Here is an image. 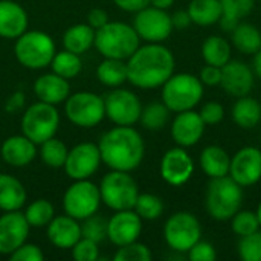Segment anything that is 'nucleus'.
I'll use <instances>...</instances> for the list:
<instances>
[{
	"mask_svg": "<svg viewBox=\"0 0 261 261\" xmlns=\"http://www.w3.org/2000/svg\"><path fill=\"white\" fill-rule=\"evenodd\" d=\"M34 93L38 101L58 106L67 99L70 95L69 80L57 75V73H44L38 76L34 83Z\"/></svg>",
	"mask_w": 261,
	"mask_h": 261,
	"instance_id": "24",
	"label": "nucleus"
},
{
	"mask_svg": "<svg viewBox=\"0 0 261 261\" xmlns=\"http://www.w3.org/2000/svg\"><path fill=\"white\" fill-rule=\"evenodd\" d=\"M12 261H43L44 254L40 246L32 243H23L20 248H17L11 255Z\"/></svg>",
	"mask_w": 261,
	"mask_h": 261,
	"instance_id": "45",
	"label": "nucleus"
},
{
	"mask_svg": "<svg viewBox=\"0 0 261 261\" xmlns=\"http://www.w3.org/2000/svg\"><path fill=\"white\" fill-rule=\"evenodd\" d=\"M257 217H258V222H260V228H261V202L258 203V208H257Z\"/></svg>",
	"mask_w": 261,
	"mask_h": 261,
	"instance_id": "55",
	"label": "nucleus"
},
{
	"mask_svg": "<svg viewBox=\"0 0 261 261\" xmlns=\"http://www.w3.org/2000/svg\"><path fill=\"white\" fill-rule=\"evenodd\" d=\"M187 11L191 21L199 26L216 24L223 14L220 0H191Z\"/></svg>",
	"mask_w": 261,
	"mask_h": 261,
	"instance_id": "30",
	"label": "nucleus"
},
{
	"mask_svg": "<svg viewBox=\"0 0 261 261\" xmlns=\"http://www.w3.org/2000/svg\"><path fill=\"white\" fill-rule=\"evenodd\" d=\"M239 255L243 261H261V231L240 239Z\"/></svg>",
	"mask_w": 261,
	"mask_h": 261,
	"instance_id": "41",
	"label": "nucleus"
},
{
	"mask_svg": "<svg viewBox=\"0 0 261 261\" xmlns=\"http://www.w3.org/2000/svg\"><path fill=\"white\" fill-rule=\"evenodd\" d=\"M161 177L171 187L185 185L194 173V161L184 147L170 148L161 161Z\"/></svg>",
	"mask_w": 261,
	"mask_h": 261,
	"instance_id": "15",
	"label": "nucleus"
},
{
	"mask_svg": "<svg viewBox=\"0 0 261 261\" xmlns=\"http://www.w3.org/2000/svg\"><path fill=\"white\" fill-rule=\"evenodd\" d=\"M101 205L99 187L89 179L73 180L63 196L64 213L73 219L84 220L98 213Z\"/></svg>",
	"mask_w": 261,
	"mask_h": 261,
	"instance_id": "11",
	"label": "nucleus"
},
{
	"mask_svg": "<svg viewBox=\"0 0 261 261\" xmlns=\"http://www.w3.org/2000/svg\"><path fill=\"white\" fill-rule=\"evenodd\" d=\"M231 116L239 127L245 130L254 128L261 121V104L249 95L240 96L237 98V102L232 106Z\"/></svg>",
	"mask_w": 261,
	"mask_h": 261,
	"instance_id": "27",
	"label": "nucleus"
},
{
	"mask_svg": "<svg viewBox=\"0 0 261 261\" xmlns=\"http://www.w3.org/2000/svg\"><path fill=\"white\" fill-rule=\"evenodd\" d=\"M29 229L31 226L20 211H6L0 216V254L11 255L17 248L26 243Z\"/></svg>",
	"mask_w": 261,
	"mask_h": 261,
	"instance_id": "17",
	"label": "nucleus"
},
{
	"mask_svg": "<svg viewBox=\"0 0 261 261\" xmlns=\"http://www.w3.org/2000/svg\"><path fill=\"white\" fill-rule=\"evenodd\" d=\"M199 115L203 119L205 125H216L225 118V107L217 101H210L202 106Z\"/></svg>",
	"mask_w": 261,
	"mask_h": 261,
	"instance_id": "44",
	"label": "nucleus"
},
{
	"mask_svg": "<svg viewBox=\"0 0 261 261\" xmlns=\"http://www.w3.org/2000/svg\"><path fill=\"white\" fill-rule=\"evenodd\" d=\"M150 5L159 9H170L174 5V0H150Z\"/></svg>",
	"mask_w": 261,
	"mask_h": 261,
	"instance_id": "53",
	"label": "nucleus"
},
{
	"mask_svg": "<svg viewBox=\"0 0 261 261\" xmlns=\"http://www.w3.org/2000/svg\"><path fill=\"white\" fill-rule=\"evenodd\" d=\"M142 232V219L135 210L116 211L110 220H107V239L115 246H124L139 239Z\"/></svg>",
	"mask_w": 261,
	"mask_h": 261,
	"instance_id": "18",
	"label": "nucleus"
},
{
	"mask_svg": "<svg viewBox=\"0 0 261 261\" xmlns=\"http://www.w3.org/2000/svg\"><path fill=\"white\" fill-rule=\"evenodd\" d=\"M202 57L206 64L223 67L231 60V44L220 35H210L202 44Z\"/></svg>",
	"mask_w": 261,
	"mask_h": 261,
	"instance_id": "32",
	"label": "nucleus"
},
{
	"mask_svg": "<svg viewBox=\"0 0 261 261\" xmlns=\"http://www.w3.org/2000/svg\"><path fill=\"white\" fill-rule=\"evenodd\" d=\"M0 154L8 165L14 168H23L35 159L37 144L32 142L29 138H26L23 133L9 136L3 141Z\"/></svg>",
	"mask_w": 261,
	"mask_h": 261,
	"instance_id": "21",
	"label": "nucleus"
},
{
	"mask_svg": "<svg viewBox=\"0 0 261 261\" xmlns=\"http://www.w3.org/2000/svg\"><path fill=\"white\" fill-rule=\"evenodd\" d=\"M47 239L58 249H72L81 239V223L67 214L54 217L47 225Z\"/></svg>",
	"mask_w": 261,
	"mask_h": 261,
	"instance_id": "23",
	"label": "nucleus"
},
{
	"mask_svg": "<svg viewBox=\"0 0 261 261\" xmlns=\"http://www.w3.org/2000/svg\"><path fill=\"white\" fill-rule=\"evenodd\" d=\"M64 113L73 125L92 128L106 118L104 98L93 92H75L64 101Z\"/></svg>",
	"mask_w": 261,
	"mask_h": 261,
	"instance_id": "9",
	"label": "nucleus"
},
{
	"mask_svg": "<svg viewBox=\"0 0 261 261\" xmlns=\"http://www.w3.org/2000/svg\"><path fill=\"white\" fill-rule=\"evenodd\" d=\"M60 127V115L57 106L38 101L29 106L20 121L21 133L32 142L40 145L49 138H54Z\"/></svg>",
	"mask_w": 261,
	"mask_h": 261,
	"instance_id": "8",
	"label": "nucleus"
},
{
	"mask_svg": "<svg viewBox=\"0 0 261 261\" xmlns=\"http://www.w3.org/2000/svg\"><path fill=\"white\" fill-rule=\"evenodd\" d=\"M252 70H254V75H257L258 78H261V49L258 50V52H255V54H254Z\"/></svg>",
	"mask_w": 261,
	"mask_h": 261,
	"instance_id": "54",
	"label": "nucleus"
},
{
	"mask_svg": "<svg viewBox=\"0 0 261 261\" xmlns=\"http://www.w3.org/2000/svg\"><path fill=\"white\" fill-rule=\"evenodd\" d=\"M29 18L24 8L14 0H0V37L15 40L28 31Z\"/></svg>",
	"mask_w": 261,
	"mask_h": 261,
	"instance_id": "22",
	"label": "nucleus"
},
{
	"mask_svg": "<svg viewBox=\"0 0 261 261\" xmlns=\"http://www.w3.org/2000/svg\"><path fill=\"white\" fill-rule=\"evenodd\" d=\"M199 78H200V81H202L203 86H220V81H222V67L206 64L200 70Z\"/></svg>",
	"mask_w": 261,
	"mask_h": 261,
	"instance_id": "47",
	"label": "nucleus"
},
{
	"mask_svg": "<svg viewBox=\"0 0 261 261\" xmlns=\"http://www.w3.org/2000/svg\"><path fill=\"white\" fill-rule=\"evenodd\" d=\"M171 21H173V28L174 29H187L193 21H191V17L188 14V11H176L173 15H171Z\"/></svg>",
	"mask_w": 261,
	"mask_h": 261,
	"instance_id": "50",
	"label": "nucleus"
},
{
	"mask_svg": "<svg viewBox=\"0 0 261 261\" xmlns=\"http://www.w3.org/2000/svg\"><path fill=\"white\" fill-rule=\"evenodd\" d=\"M26 190L23 184L11 176L0 174V210L2 211H20L26 203Z\"/></svg>",
	"mask_w": 261,
	"mask_h": 261,
	"instance_id": "25",
	"label": "nucleus"
},
{
	"mask_svg": "<svg viewBox=\"0 0 261 261\" xmlns=\"http://www.w3.org/2000/svg\"><path fill=\"white\" fill-rule=\"evenodd\" d=\"M93 46L104 58L127 61L141 46V38L133 26L122 21H109L95 31Z\"/></svg>",
	"mask_w": 261,
	"mask_h": 261,
	"instance_id": "3",
	"label": "nucleus"
},
{
	"mask_svg": "<svg viewBox=\"0 0 261 261\" xmlns=\"http://www.w3.org/2000/svg\"><path fill=\"white\" fill-rule=\"evenodd\" d=\"M203 98V84L193 73H173L162 84V102L170 112L193 110Z\"/></svg>",
	"mask_w": 261,
	"mask_h": 261,
	"instance_id": "6",
	"label": "nucleus"
},
{
	"mask_svg": "<svg viewBox=\"0 0 261 261\" xmlns=\"http://www.w3.org/2000/svg\"><path fill=\"white\" fill-rule=\"evenodd\" d=\"M260 3H261V0H260Z\"/></svg>",
	"mask_w": 261,
	"mask_h": 261,
	"instance_id": "56",
	"label": "nucleus"
},
{
	"mask_svg": "<svg viewBox=\"0 0 261 261\" xmlns=\"http://www.w3.org/2000/svg\"><path fill=\"white\" fill-rule=\"evenodd\" d=\"M109 21H110V20H109L107 12H106L104 9H101V8H93V9H90L89 14H87V24L92 26L95 31L99 29V28H102V26L107 24Z\"/></svg>",
	"mask_w": 261,
	"mask_h": 261,
	"instance_id": "48",
	"label": "nucleus"
},
{
	"mask_svg": "<svg viewBox=\"0 0 261 261\" xmlns=\"http://www.w3.org/2000/svg\"><path fill=\"white\" fill-rule=\"evenodd\" d=\"M170 119V109L161 101H154L150 102L148 106L142 107L141 112V124L144 125V128L150 130V132H158L162 130L167 122Z\"/></svg>",
	"mask_w": 261,
	"mask_h": 261,
	"instance_id": "35",
	"label": "nucleus"
},
{
	"mask_svg": "<svg viewBox=\"0 0 261 261\" xmlns=\"http://www.w3.org/2000/svg\"><path fill=\"white\" fill-rule=\"evenodd\" d=\"M102 164L98 144L81 142L67 151L64 171L72 180L90 179Z\"/></svg>",
	"mask_w": 261,
	"mask_h": 261,
	"instance_id": "14",
	"label": "nucleus"
},
{
	"mask_svg": "<svg viewBox=\"0 0 261 261\" xmlns=\"http://www.w3.org/2000/svg\"><path fill=\"white\" fill-rule=\"evenodd\" d=\"M96 78L101 84L107 87H121L128 78L127 61L116 58H104L96 69Z\"/></svg>",
	"mask_w": 261,
	"mask_h": 261,
	"instance_id": "29",
	"label": "nucleus"
},
{
	"mask_svg": "<svg viewBox=\"0 0 261 261\" xmlns=\"http://www.w3.org/2000/svg\"><path fill=\"white\" fill-rule=\"evenodd\" d=\"M232 44L237 50L246 55H254L261 49L260 29L251 23H239L231 32Z\"/></svg>",
	"mask_w": 261,
	"mask_h": 261,
	"instance_id": "31",
	"label": "nucleus"
},
{
	"mask_svg": "<svg viewBox=\"0 0 261 261\" xmlns=\"http://www.w3.org/2000/svg\"><path fill=\"white\" fill-rule=\"evenodd\" d=\"M81 237L96 242L98 245L107 239V220L101 216H90L81 223Z\"/></svg>",
	"mask_w": 261,
	"mask_h": 261,
	"instance_id": "39",
	"label": "nucleus"
},
{
	"mask_svg": "<svg viewBox=\"0 0 261 261\" xmlns=\"http://www.w3.org/2000/svg\"><path fill=\"white\" fill-rule=\"evenodd\" d=\"M98 148L102 164L110 170L128 173L142 164L145 154L144 139L133 125H116L110 128L101 136Z\"/></svg>",
	"mask_w": 261,
	"mask_h": 261,
	"instance_id": "2",
	"label": "nucleus"
},
{
	"mask_svg": "<svg viewBox=\"0 0 261 261\" xmlns=\"http://www.w3.org/2000/svg\"><path fill=\"white\" fill-rule=\"evenodd\" d=\"M23 106H24V95L21 92H15V93H12V96H9L5 109H6V112L14 113V112L21 110Z\"/></svg>",
	"mask_w": 261,
	"mask_h": 261,
	"instance_id": "51",
	"label": "nucleus"
},
{
	"mask_svg": "<svg viewBox=\"0 0 261 261\" xmlns=\"http://www.w3.org/2000/svg\"><path fill=\"white\" fill-rule=\"evenodd\" d=\"M220 3L223 8V14L236 17L239 20L248 17L255 6V0H220Z\"/></svg>",
	"mask_w": 261,
	"mask_h": 261,
	"instance_id": "43",
	"label": "nucleus"
},
{
	"mask_svg": "<svg viewBox=\"0 0 261 261\" xmlns=\"http://www.w3.org/2000/svg\"><path fill=\"white\" fill-rule=\"evenodd\" d=\"M23 214L31 228H44L55 217V210L49 200L37 199L26 206Z\"/></svg>",
	"mask_w": 261,
	"mask_h": 261,
	"instance_id": "36",
	"label": "nucleus"
},
{
	"mask_svg": "<svg viewBox=\"0 0 261 261\" xmlns=\"http://www.w3.org/2000/svg\"><path fill=\"white\" fill-rule=\"evenodd\" d=\"M113 3L125 12H138L150 5V0H113Z\"/></svg>",
	"mask_w": 261,
	"mask_h": 261,
	"instance_id": "49",
	"label": "nucleus"
},
{
	"mask_svg": "<svg viewBox=\"0 0 261 261\" xmlns=\"http://www.w3.org/2000/svg\"><path fill=\"white\" fill-rule=\"evenodd\" d=\"M243 202V187H240L229 174L211 179L206 190V211L219 222L229 220L240 211Z\"/></svg>",
	"mask_w": 261,
	"mask_h": 261,
	"instance_id": "4",
	"label": "nucleus"
},
{
	"mask_svg": "<svg viewBox=\"0 0 261 261\" xmlns=\"http://www.w3.org/2000/svg\"><path fill=\"white\" fill-rule=\"evenodd\" d=\"M133 210L142 220H156L164 214V202L156 194L139 193Z\"/></svg>",
	"mask_w": 261,
	"mask_h": 261,
	"instance_id": "37",
	"label": "nucleus"
},
{
	"mask_svg": "<svg viewBox=\"0 0 261 261\" xmlns=\"http://www.w3.org/2000/svg\"><path fill=\"white\" fill-rule=\"evenodd\" d=\"M200 167L210 179L223 177L229 174L231 158L225 148L219 145H208L200 154Z\"/></svg>",
	"mask_w": 261,
	"mask_h": 261,
	"instance_id": "26",
	"label": "nucleus"
},
{
	"mask_svg": "<svg viewBox=\"0 0 261 261\" xmlns=\"http://www.w3.org/2000/svg\"><path fill=\"white\" fill-rule=\"evenodd\" d=\"M205 133V122L194 110L179 112L171 122V138L179 147L196 145Z\"/></svg>",
	"mask_w": 261,
	"mask_h": 261,
	"instance_id": "20",
	"label": "nucleus"
},
{
	"mask_svg": "<svg viewBox=\"0 0 261 261\" xmlns=\"http://www.w3.org/2000/svg\"><path fill=\"white\" fill-rule=\"evenodd\" d=\"M99 194L101 202L107 208L113 211H124L133 210L139 196V188L128 171L112 170L101 179Z\"/></svg>",
	"mask_w": 261,
	"mask_h": 261,
	"instance_id": "7",
	"label": "nucleus"
},
{
	"mask_svg": "<svg viewBox=\"0 0 261 261\" xmlns=\"http://www.w3.org/2000/svg\"><path fill=\"white\" fill-rule=\"evenodd\" d=\"M151 251L147 245L139 243L138 240L124 246H119L113 260L115 261H150Z\"/></svg>",
	"mask_w": 261,
	"mask_h": 261,
	"instance_id": "40",
	"label": "nucleus"
},
{
	"mask_svg": "<svg viewBox=\"0 0 261 261\" xmlns=\"http://www.w3.org/2000/svg\"><path fill=\"white\" fill-rule=\"evenodd\" d=\"M106 116L115 125H135L142 112V104L138 95L127 89L115 87L104 98Z\"/></svg>",
	"mask_w": 261,
	"mask_h": 261,
	"instance_id": "13",
	"label": "nucleus"
},
{
	"mask_svg": "<svg viewBox=\"0 0 261 261\" xmlns=\"http://www.w3.org/2000/svg\"><path fill=\"white\" fill-rule=\"evenodd\" d=\"M254 70L243 61L229 60L222 67V81L220 86L231 96L240 98L249 95L254 87Z\"/></svg>",
	"mask_w": 261,
	"mask_h": 261,
	"instance_id": "19",
	"label": "nucleus"
},
{
	"mask_svg": "<svg viewBox=\"0 0 261 261\" xmlns=\"http://www.w3.org/2000/svg\"><path fill=\"white\" fill-rule=\"evenodd\" d=\"M95 43V29L87 23H76L66 29L63 34V46L64 49L73 54H84L87 52Z\"/></svg>",
	"mask_w": 261,
	"mask_h": 261,
	"instance_id": "28",
	"label": "nucleus"
},
{
	"mask_svg": "<svg viewBox=\"0 0 261 261\" xmlns=\"http://www.w3.org/2000/svg\"><path fill=\"white\" fill-rule=\"evenodd\" d=\"M132 26L138 32L139 38L147 43H162L174 29L171 15L165 9H159L151 5L135 12Z\"/></svg>",
	"mask_w": 261,
	"mask_h": 261,
	"instance_id": "12",
	"label": "nucleus"
},
{
	"mask_svg": "<svg viewBox=\"0 0 261 261\" xmlns=\"http://www.w3.org/2000/svg\"><path fill=\"white\" fill-rule=\"evenodd\" d=\"M50 67L52 72L66 78V80H72L76 75H80L81 69H83V61L81 57L78 54H73L67 49L55 52L52 61H50Z\"/></svg>",
	"mask_w": 261,
	"mask_h": 261,
	"instance_id": "33",
	"label": "nucleus"
},
{
	"mask_svg": "<svg viewBox=\"0 0 261 261\" xmlns=\"http://www.w3.org/2000/svg\"><path fill=\"white\" fill-rule=\"evenodd\" d=\"M187 254L191 261H214L217 258V252L214 246L208 242H203L202 239Z\"/></svg>",
	"mask_w": 261,
	"mask_h": 261,
	"instance_id": "46",
	"label": "nucleus"
},
{
	"mask_svg": "<svg viewBox=\"0 0 261 261\" xmlns=\"http://www.w3.org/2000/svg\"><path fill=\"white\" fill-rule=\"evenodd\" d=\"M217 23L220 24L222 31H225V32H232V31L237 28V24L240 23V20H239V18H236V17H231V15L222 14V17L219 18V21H217Z\"/></svg>",
	"mask_w": 261,
	"mask_h": 261,
	"instance_id": "52",
	"label": "nucleus"
},
{
	"mask_svg": "<svg viewBox=\"0 0 261 261\" xmlns=\"http://www.w3.org/2000/svg\"><path fill=\"white\" fill-rule=\"evenodd\" d=\"M67 151H69V148L66 147V144L61 142L60 139H57L55 136L46 139L44 142H41L40 144V150H38L43 164L46 167L55 168V170L64 167V162H66V158H67Z\"/></svg>",
	"mask_w": 261,
	"mask_h": 261,
	"instance_id": "34",
	"label": "nucleus"
},
{
	"mask_svg": "<svg viewBox=\"0 0 261 261\" xmlns=\"http://www.w3.org/2000/svg\"><path fill=\"white\" fill-rule=\"evenodd\" d=\"M55 52L57 47L54 38L43 31H24L15 38V58L26 69L38 70L50 66Z\"/></svg>",
	"mask_w": 261,
	"mask_h": 261,
	"instance_id": "5",
	"label": "nucleus"
},
{
	"mask_svg": "<svg viewBox=\"0 0 261 261\" xmlns=\"http://www.w3.org/2000/svg\"><path fill=\"white\" fill-rule=\"evenodd\" d=\"M174 55L162 43L139 46L127 60V81L138 89H158L174 73Z\"/></svg>",
	"mask_w": 261,
	"mask_h": 261,
	"instance_id": "1",
	"label": "nucleus"
},
{
	"mask_svg": "<svg viewBox=\"0 0 261 261\" xmlns=\"http://www.w3.org/2000/svg\"><path fill=\"white\" fill-rule=\"evenodd\" d=\"M164 239L170 249L185 254L202 239L200 222L188 211L174 213L164 226Z\"/></svg>",
	"mask_w": 261,
	"mask_h": 261,
	"instance_id": "10",
	"label": "nucleus"
},
{
	"mask_svg": "<svg viewBox=\"0 0 261 261\" xmlns=\"http://www.w3.org/2000/svg\"><path fill=\"white\" fill-rule=\"evenodd\" d=\"M231 228L232 232L239 237L249 236L260 229V222L257 213L254 211H237L231 217Z\"/></svg>",
	"mask_w": 261,
	"mask_h": 261,
	"instance_id": "38",
	"label": "nucleus"
},
{
	"mask_svg": "<svg viewBox=\"0 0 261 261\" xmlns=\"http://www.w3.org/2000/svg\"><path fill=\"white\" fill-rule=\"evenodd\" d=\"M72 257L76 261H95L99 258V249L98 243L89 239L81 237L73 246H72Z\"/></svg>",
	"mask_w": 261,
	"mask_h": 261,
	"instance_id": "42",
	"label": "nucleus"
},
{
	"mask_svg": "<svg viewBox=\"0 0 261 261\" xmlns=\"http://www.w3.org/2000/svg\"><path fill=\"white\" fill-rule=\"evenodd\" d=\"M229 176L240 187H252L261 179V150L257 147H243L232 158Z\"/></svg>",
	"mask_w": 261,
	"mask_h": 261,
	"instance_id": "16",
	"label": "nucleus"
}]
</instances>
